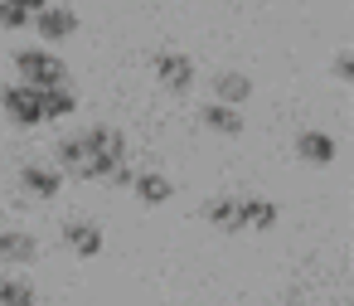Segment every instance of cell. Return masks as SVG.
Segmentation results:
<instances>
[{"label": "cell", "mask_w": 354, "mask_h": 306, "mask_svg": "<svg viewBox=\"0 0 354 306\" xmlns=\"http://www.w3.org/2000/svg\"><path fill=\"white\" fill-rule=\"evenodd\" d=\"M10 69H15V83H25V88H35V93L59 88V83H73V78H68V64H64L54 49H44V44H20V49L10 54Z\"/></svg>", "instance_id": "cell-2"}, {"label": "cell", "mask_w": 354, "mask_h": 306, "mask_svg": "<svg viewBox=\"0 0 354 306\" xmlns=\"http://www.w3.org/2000/svg\"><path fill=\"white\" fill-rule=\"evenodd\" d=\"M0 73H6V59H0Z\"/></svg>", "instance_id": "cell-22"}, {"label": "cell", "mask_w": 354, "mask_h": 306, "mask_svg": "<svg viewBox=\"0 0 354 306\" xmlns=\"http://www.w3.org/2000/svg\"><path fill=\"white\" fill-rule=\"evenodd\" d=\"M0 306H39V287L20 272H6L0 277Z\"/></svg>", "instance_id": "cell-16"}, {"label": "cell", "mask_w": 354, "mask_h": 306, "mask_svg": "<svg viewBox=\"0 0 354 306\" xmlns=\"http://www.w3.org/2000/svg\"><path fill=\"white\" fill-rule=\"evenodd\" d=\"M335 156H339V141H335L330 132L306 127V132L296 136V161H301V165H335Z\"/></svg>", "instance_id": "cell-11"}, {"label": "cell", "mask_w": 354, "mask_h": 306, "mask_svg": "<svg viewBox=\"0 0 354 306\" xmlns=\"http://www.w3.org/2000/svg\"><path fill=\"white\" fill-rule=\"evenodd\" d=\"M0 30H10V35L30 30V10L20 6V0H0Z\"/></svg>", "instance_id": "cell-17"}, {"label": "cell", "mask_w": 354, "mask_h": 306, "mask_svg": "<svg viewBox=\"0 0 354 306\" xmlns=\"http://www.w3.org/2000/svg\"><path fill=\"white\" fill-rule=\"evenodd\" d=\"M209 88H214V102L238 107V112H243V102L252 98V78H248V73H238V69H218V73L209 78Z\"/></svg>", "instance_id": "cell-12"}, {"label": "cell", "mask_w": 354, "mask_h": 306, "mask_svg": "<svg viewBox=\"0 0 354 306\" xmlns=\"http://www.w3.org/2000/svg\"><path fill=\"white\" fill-rule=\"evenodd\" d=\"M20 6H25V10H30V20H35V15H39L44 6H49V0H20Z\"/></svg>", "instance_id": "cell-20"}, {"label": "cell", "mask_w": 354, "mask_h": 306, "mask_svg": "<svg viewBox=\"0 0 354 306\" xmlns=\"http://www.w3.org/2000/svg\"><path fill=\"white\" fill-rule=\"evenodd\" d=\"M330 73H335L339 83H349V78H354V54H349V49H339V54H335V69H330Z\"/></svg>", "instance_id": "cell-18"}, {"label": "cell", "mask_w": 354, "mask_h": 306, "mask_svg": "<svg viewBox=\"0 0 354 306\" xmlns=\"http://www.w3.org/2000/svg\"><path fill=\"white\" fill-rule=\"evenodd\" d=\"M131 195H136L146 209H160V204H170V199H175V180H170L165 170H136Z\"/></svg>", "instance_id": "cell-13"}, {"label": "cell", "mask_w": 354, "mask_h": 306, "mask_svg": "<svg viewBox=\"0 0 354 306\" xmlns=\"http://www.w3.org/2000/svg\"><path fill=\"white\" fill-rule=\"evenodd\" d=\"M30 30L39 35V44H44V49H54V44L78 39V35H83V20H78V10H73V6H64V0H49V6L30 20Z\"/></svg>", "instance_id": "cell-4"}, {"label": "cell", "mask_w": 354, "mask_h": 306, "mask_svg": "<svg viewBox=\"0 0 354 306\" xmlns=\"http://www.w3.org/2000/svg\"><path fill=\"white\" fill-rule=\"evenodd\" d=\"M286 306H306V301H286Z\"/></svg>", "instance_id": "cell-21"}, {"label": "cell", "mask_w": 354, "mask_h": 306, "mask_svg": "<svg viewBox=\"0 0 354 306\" xmlns=\"http://www.w3.org/2000/svg\"><path fill=\"white\" fill-rule=\"evenodd\" d=\"M127 156H131V141H127V132L122 127H112V122H93V127H78V132H64L59 141H54V156H49V165L68 180H107L117 165H127Z\"/></svg>", "instance_id": "cell-1"}, {"label": "cell", "mask_w": 354, "mask_h": 306, "mask_svg": "<svg viewBox=\"0 0 354 306\" xmlns=\"http://www.w3.org/2000/svg\"><path fill=\"white\" fill-rule=\"evenodd\" d=\"M59 238H64V248L73 258H102V248H107V233H102L97 219H64Z\"/></svg>", "instance_id": "cell-8"}, {"label": "cell", "mask_w": 354, "mask_h": 306, "mask_svg": "<svg viewBox=\"0 0 354 306\" xmlns=\"http://www.w3.org/2000/svg\"><path fill=\"white\" fill-rule=\"evenodd\" d=\"M277 219H281L277 199H267V195H238V228L267 233V228H277Z\"/></svg>", "instance_id": "cell-10"}, {"label": "cell", "mask_w": 354, "mask_h": 306, "mask_svg": "<svg viewBox=\"0 0 354 306\" xmlns=\"http://www.w3.org/2000/svg\"><path fill=\"white\" fill-rule=\"evenodd\" d=\"M199 219L204 224H214V228H223V233H238V195H209L204 204H199Z\"/></svg>", "instance_id": "cell-14"}, {"label": "cell", "mask_w": 354, "mask_h": 306, "mask_svg": "<svg viewBox=\"0 0 354 306\" xmlns=\"http://www.w3.org/2000/svg\"><path fill=\"white\" fill-rule=\"evenodd\" d=\"M199 122L209 132H218V136H243V127H248V117L238 107H223V102H204L199 107Z\"/></svg>", "instance_id": "cell-15"}, {"label": "cell", "mask_w": 354, "mask_h": 306, "mask_svg": "<svg viewBox=\"0 0 354 306\" xmlns=\"http://www.w3.org/2000/svg\"><path fill=\"white\" fill-rule=\"evenodd\" d=\"M0 112L15 132H39L44 127V112H39V93L25 88V83H0Z\"/></svg>", "instance_id": "cell-5"}, {"label": "cell", "mask_w": 354, "mask_h": 306, "mask_svg": "<svg viewBox=\"0 0 354 306\" xmlns=\"http://www.w3.org/2000/svg\"><path fill=\"white\" fill-rule=\"evenodd\" d=\"M131 180H136V170H131V165H117L102 185H112V190H131Z\"/></svg>", "instance_id": "cell-19"}, {"label": "cell", "mask_w": 354, "mask_h": 306, "mask_svg": "<svg viewBox=\"0 0 354 306\" xmlns=\"http://www.w3.org/2000/svg\"><path fill=\"white\" fill-rule=\"evenodd\" d=\"M44 253L39 233L35 228H20V224H0V262L6 267H35Z\"/></svg>", "instance_id": "cell-6"}, {"label": "cell", "mask_w": 354, "mask_h": 306, "mask_svg": "<svg viewBox=\"0 0 354 306\" xmlns=\"http://www.w3.org/2000/svg\"><path fill=\"white\" fill-rule=\"evenodd\" d=\"M39 112H44V127H54V122H68V117H78V112H83V93H78L73 83L44 88V93H39Z\"/></svg>", "instance_id": "cell-9"}, {"label": "cell", "mask_w": 354, "mask_h": 306, "mask_svg": "<svg viewBox=\"0 0 354 306\" xmlns=\"http://www.w3.org/2000/svg\"><path fill=\"white\" fill-rule=\"evenodd\" d=\"M20 190H25V199H35V204H54V199L64 195V175H59L49 161H25V165H20Z\"/></svg>", "instance_id": "cell-7"}, {"label": "cell", "mask_w": 354, "mask_h": 306, "mask_svg": "<svg viewBox=\"0 0 354 306\" xmlns=\"http://www.w3.org/2000/svg\"><path fill=\"white\" fill-rule=\"evenodd\" d=\"M151 73H156V83H160L170 98H189L194 83H199L194 59L180 54V49H156V54H151Z\"/></svg>", "instance_id": "cell-3"}]
</instances>
